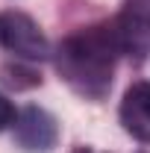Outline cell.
Here are the masks:
<instances>
[{"mask_svg": "<svg viewBox=\"0 0 150 153\" xmlns=\"http://www.w3.org/2000/svg\"><path fill=\"white\" fill-rule=\"evenodd\" d=\"M56 135H59V130H56L53 115L38 109V106H27L15 121V138L24 150H36V153L50 150L56 144Z\"/></svg>", "mask_w": 150, "mask_h": 153, "instance_id": "obj_4", "label": "cell"}, {"mask_svg": "<svg viewBox=\"0 0 150 153\" xmlns=\"http://www.w3.org/2000/svg\"><path fill=\"white\" fill-rule=\"evenodd\" d=\"M118 53H124V47H121V38L115 30V21L97 24V27L79 30L62 41L59 71L79 94L100 100L112 85Z\"/></svg>", "mask_w": 150, "mask_h": 153, "instance_id": "obj_1", "label": "cell"}, {"mask_svg": "<svg viewBox=\"0 0 150 153\" xmlns=\"http://www.w3.org/2000/svg\"><path fill=\"white\" fill-rule=\"evenodd\" d=\"M74 153H97V150H88V147H76Z\"/></svg>", "mask_w": 150, "mask_h": 153, "instance_id": "obj_7", "label": "cell"}, {"mask_svg": "<svg viewBox=\"0 0 150 153\" xmlns=\"http://www.w3.org/2000/svg\"><path fill=\"white\" fill-rule=\"evenodd\" d=\"M115 30L124 53H147L150 50V0H124L121 15L115 18Z\"/></svg>", "mask_w": 150, "mask_h": 153, "instance_id": "obj_3", "label": "cell"}, {"mask_svg": "<svg viewBox=\"0 0 150 153\" xmlns=\"http://www.w3.org/2000/svg\"><path fill=\"white\" fill-rule=\"evenodd\" d=\"M12 121H15V106H12V100L6 94H0V133H3Z\"/></svg>", "mask_w": 150, "mask_h": 153, "instance_id": "obj_6", "label": "cell"}, {"mask_svg": "<svg viewBox=\"0 0 150 153\" xmlns=\"http://www.w3.org/2000/svg\"><path fill=\"white\" fill-rule=\"evenodd\" d=\"M0 47L21 59H44L47 38L24 12H0Z\"/></svg>", "mask_w": 150, "mask_h": 153, "instance_id": "obj_2", "label": "cell"}, {"mask_svg": "<svg viewBox=\"0 0 150 153\" xmlns=\"http://www.w3.org/2000/svg\"><path fill=\"white\" fill-rule=\"evenodd\" d=\"M121 124L132 138L150 141V82H135L127 88L121 100Z\"/></svg>", "mask_w": 150, "mask_h": 153, "instance_id": "obj_5", "label": "cell"}]
</instances>
